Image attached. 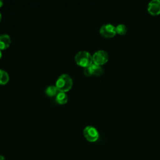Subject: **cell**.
<instances>
[{"instance_id":"ba28073f","label":"cell","mask_w":160,"mask_h":160,"mask_svg":"<svg viewBox=\"0 0 160 160\" xmlns=\"http://www.w3.org/2000/svg\"><path fill=\"white\" fill-rule=\"evenodd\" d=\"M56 101L59 104H65L68 101V96L65 92L59 91L56 96Z\"/></svg>"},{"instance_id":"8992f818","label":"cell","mask_w":160,"mask_h":160,"mask_svg":"<svg viewBox=\"0 0 160 160\" xmlns=\"http://www.w3.org/2000/svg\"><path fill=\"white\" fill-rule=\"evenodd\" d=\"M148 11L152 16L160 14V0H152L148 4Z\"/></svg>"},{"instance_id":"4fadbf2b","label":"cell","mask_w":160,"mask_h":160,"mask_svg":"<svg viewBox=\"0 0 160 160\" xmlns=\"http://www.w3.org/2000/svg\"><path fill=\"white\" fill-rule=\"evenodd\" d=\"M83 72L84 74L86 76H92V72H91V66H88L86 68H84L83 70Z\"/></svg>"},{"instance_id":"5bb4252c","label":"cell","mask_w":160,"mask_h":160,"mask_svg":"<svg viewBox=\"0 0 160 160\" xmlns=\"http://www.w3.org/2000/svg\"><path fill=\"white\" fill-rule=\"evenodd\" d=\"M0 160H5L4 156H3L2 155H0Z\"/></svg>"},{"instance_id":"2e32d148","label":"cell","mask_w":160,"mask_h":160,"mask_svg":"<svg viewBox=\"0 0 160 160\" xmlns=\"http://www.w3.org/2000/svg\"><path fill=\"white\" fill-rule=\"evenodd\" d=\"M2 51L0 49V59L1 58V57H2Z\"/></svg>"},{"instance_id":"8fae6325","label":"cell","mask_w":160,"mask_h":160,"mask_svg":"<svg viewBox=\"0 0 160 160\" xmlns=\"http://www.w3.org/2000/svg\"><path fill=\"white\" fill-rule=\"evenodd\" d=\"M58 92H59V91L58 90V89L55 85H49L46 88V89L45 90L46 94L48 96H50V97L56 96V94H58Z\"/></svg>"},{"instance_id":"9a60e30c","label":"cell","mask_w":160,"mask_h":160,"mask_svg":"<svg viewBox=\"0 0 160 160\" xmlns=\"http://www.w3.org/2000/svg\"><path fill=\"white\" fill-rule=\"evenodd\" d=\"M3 6V1L2 0H0V8H1Z\"/></svg>"},{"instance_id":"7a4b0ae2","label":"cell","mask_w":160,"mask_h":160,"mask_svg":"<svg viewBox=\"0 0 160 160\" xmlns=\"http://www.w3.org/2000/svg\"><path fill=\"white\" fill-rule=\"evenodd\" d=\"M74 60L78 66L84 68L91 66L93 63L92 55L85 50L78 51L74 56Z\"/></svg>"},{"instance_id":"5b68a950","label":"cell","mask_w":160,"mask_h":160,"mask_svg":"<svg viewBox=\"0 0 160 160\" xmlns=\"http://www.w3.org/2000/svg\"><path fill=\"white\" fill-rule=\"evenodd\" d=\"M99 32L104 38H112L116 34V26L109 23L102 24L99 29Z\"/></svg>"},{"instance_id":"277c9868","label":"cell","mask_w":160,"mask_h":160,"mask_svg":"<svg viewBox=\"0 0 160 160\" xmlns=\"http://www.w3.org/2000/svg\"><path fill=\"white\" fill-rule=\"evenodd\" d=\"M108 52L104 50H98L92 54V62L97 65H102L108 61Z\"/></svg>"},{"instance_id":"9c48e42d","label":"cell","mask_w":160,"mask_h":160,"mask_svg":"<svg viewBox=\"0 0 160 160\" xmlns=\"http://www.w3.org/2000/svg\"><path fill=\"white\" fill-rule=\"evenodd\" d=\"M9 80V73L4 69H0V84H6Z\"/></svg>"},{"instance_id":"7c38bea8","label":"cell","mask_w":160,"mask_h":160,"mask_svg":"<svg viewBox=\"0 0 160 160\" xmlns=\"http://www.w3.org/2000/svg\"><path fill=\"white\" fill-rule=\"evenodd\" d=\"M116 31L119 34L124 35L127 32V27L124 24H119L116 26Z\"/></svg>"},{"instance_id":"3957f363","label":"cell","mask_w":160,"mask_h":160,"mask_svg":"<svg viewBox=\"0 0 160 160\" xmlns=\"http://www.w3.org/2000/svg\"><path fill=\"white\" fill-rule=\"evenodd\" d=\"M83 135L89 142H95L99 138V132L97 129L92 126H87L83 129Z\"/></svg>"},{"instance_id":"6da1fadb","label":"cell","mask_w":160,"mask_h":160,"mask_svg":"<svg viewBox=\"0 0 160 160\" xmlns=\"http://www.w3.org/2000/svg\"><path fill=\"white\" fill-rule=\"evenodd\" d=\"M73 85V80L71 76L67 73H62L56 81L55 86L59 91L65 92L69 91Z\"/></svg>"},{"instance_id":"e0dca14e","label":"cell","mask_w":160,"mask_h":160,"mask_svg":"<svg viewBox=\"0 0 160 160\" xmlns=\"http://www.w3.org/2000/svg\"><path fill=\"white\" fill-rule=\"evenodd\" d=\"M1 19H2V14H1V12H0V22L1 21Z\"/></svg>"},{"instance_id":"30bf717a","label":"cell","mask_w":160,"mask_h":160,"mask_svg":"<svg viewBox=\"0 0 160 160\" xmlns=\"http://www.w3.org/2000/svg\"><path fill=\"white\" fill-rule=\"evenodd\" d=\"M90 66L91 69L92 75L101 76V74H103V69L101 66L92 63Z\"/></svg>"},{"instance_id":"52a82bcc","label":"cell","mask_w":160,"mask_h":160,"mask_svg":"<svg viewBox=\"0 0 160 160\" xmlns=\"http://www.w3.org/2000/svg\"><path fill=\"white\" fill-rule=\"evenodd\" d=\"M11 43V39L8 34H0V49L4 50L8 48Z\"/></svg>"}]
</instances>
